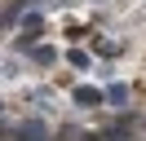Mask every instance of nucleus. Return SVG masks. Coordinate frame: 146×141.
Returning <instances> with one entry per match:
<instances>
[{
	"label": "nucleus",
	"mask_w": 146,
	"mask_h": 141,
	"mask_svg": "<svg viewBox=\"0 0 146 141\" xmlns=\"http://www.w3.org/2000/svg\"><path fill=\"white\" fill-rule=\"evenodd\" d=\"M75 101H80V106H93V101H98L102 106V93H98V88H75Z\"/></svg>",
	"instance_id": "nucleus-1"
},
{
	"label": "nucleus",
	"mask_w": 146,
	"mask_h": 141,
	"mask_svg": "<svg viewBox=\"0 0 146 141\" xmlns=\"http://www.w3.org/2000/svg\"><path fill=\"white\" fill-rule=\"evenodd\" d=\"M22 141H27V137H22Z\"/></svg>",
	"instance_id": "nucleus-2"
}]
</instances>
